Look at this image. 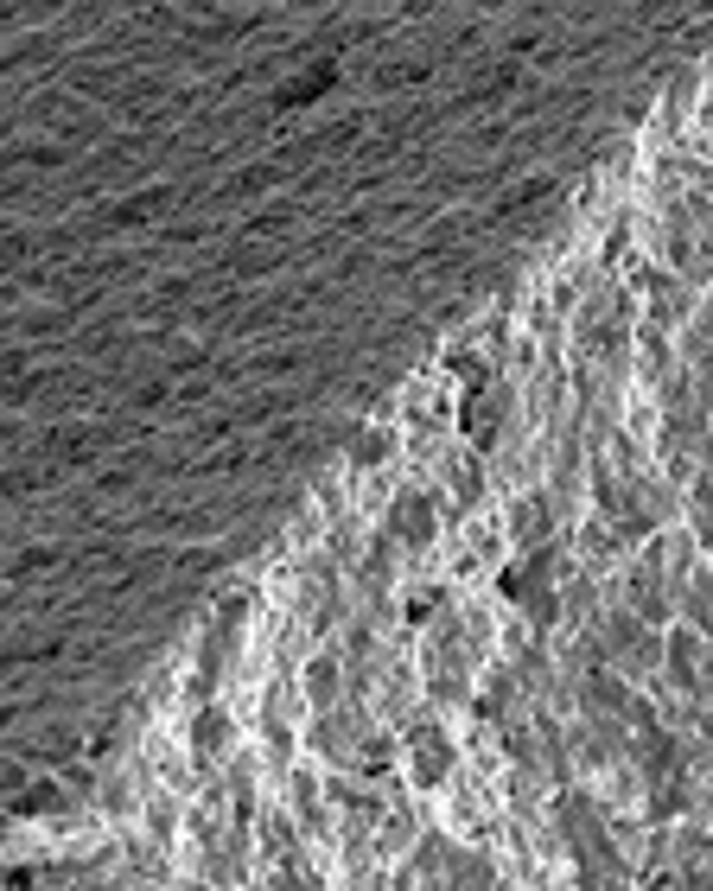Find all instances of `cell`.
<instances>
[{
	"label": "cell",
	"instance_id": "obj_9",
	"mask_svg": "<svg viewBox=\"0 0 713 891\" xmlns=\"http://www.w3.org/2000/svg\"><path fill=\"white\" fill-rule=\"evenodd\" d=\"M542 191H548V179H528V186H516L510 198H503V211H523V204H535Z\"/></svg>",
	"mask_w": 713,
	"mask_h": 891
},
{
	"label": "cell",
	"instance_id": "obj_2",
	"mask_svg": "<svg viewBox=\"0 0 713 891\" xmlns=\"http://www.w3.org/2000/svg\"><path fill=\"white\" fill-rule=\"evenodd\" d=\"M433 528H440V516H433V497L402 490V497L389 503V542H395V548L427 555V548H433Z\"/></svg>",
	"mask_w": 713,
	"mask_h": 891
},
{
	"label": "cell",
	"instance_id": "obj_1",
	"mask_svg": "<svg viewBox=\"0 0 713 891\" xmlns=\"http://www.w3.org/2000/svg\"><path fill=\"white\" fill-rule=\"evenodd\" d=\"M452 764H459V751H452L447 726H433V720H414L408 726V777L420 789H433V783L452 777Z\"/></svg>",
	"mask_w": 713,
	"mask_h": 891
},
{
	"label": "cell",
	"instance_id": "obj_3",
	"mask_svg": "<svg viewBox=\"0 0 713 891\" xmlns=\"http://www.w3.org/2000/svg\"><path fill=\"white\" fill-rule=\"evenodd\" d=\"M229 739H236L229 713H224V706H211V701H204V713L191 720V751H198V764H217V758L229 751Z\"/></svg>",
	"mask_w": 713,
	"mask_h": 891
},
{
	"label": "cell",
	"instance_id": "obj_4",
	"mask_svg": "<svg viewBox=\"0 0 713 891\" xmlns=\"http://www.w3.org/2000/svg\"><path fill=\"white\" fill-rule=\"evenodd\" d=\"M447 497H452V510H459V516L485 497V472H478V459H459V452L447 459Z\"/></svg>",
	"mask_w": 713,
	"mask_h": 891
},
{
	"label": "cell",
	"instance_id": "obj_8",
	"mask_svg": "<svg viewBox=\"0 0 713 891\" xmlns=\"http://www.w3.org/2000/svg\"><path fill=\"white\" fill-rule=\"evenodd\" d=\"M389 758H395V739H389V733H370V739H364V771H389Z\"/></svg>",
	"mask_w": 713,
	"mask_h": 891
},
{
	"label": "cell",
	"instance_id": "obj_6",
	"mask_svg": "<svg viewBox=\"0 0 713 891\" xmlns=\"http://www.w3.org/2000/svg\"><path fill=\"white\" fill-rule=\"evenodd\" d=\"M306 701L319 706V713H332V701H338V663L332 656L306 663Z\"/></svg>",
	"mask_w": 713,
	"mask_h": 891
},
{
	"label": "cell",
	"instance_id": "obj_5",
	"mask_svg": "<svg viewBox=\"0 0 713 891\" xmlns=\"http://www.w3.org/2000/svg\"><path fill=\"white\" fill-rule=\"evenodd\" d=\"M332 83H338V71H332V64H319L312 76H294V83H287V90H281L274 103H281V109H300V103H319V96H325Z\"/></svg>",
	"mask_w": 713,
	"mask_h": 891
},
{
	"label": "cell",
	"instance_id": "obj_7",
	"mask_svg": "<svg viewBox=\"0 0 713 891\" xmlns=\"http://www.w3.org/2000/svg\"><path fill=\"white\" fill-rule=\"evenodd\" d=\"M389 452H395V433H389V427H370L364 440L350 445V465H357V472H370V465H382Z\"/></svg>",
	"mask_w": 713,
	"mask_h": 891
}]
</instances>
